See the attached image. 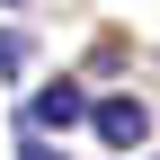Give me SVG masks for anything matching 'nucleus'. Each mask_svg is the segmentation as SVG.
Instances as JSON below:
<instances>
[{
  "mask_svg": "<svg viewBox=\"0 0 160 160\" xmlns=\"http://www.w3.org/2000/svg\"><path fill=\"white\" fill-rule=\"evenodd\" d=\"M89 133L116 142V151H133V142H151V116L133 107V98H98V107H89Z\"/></svg>",
  "mask_w": 160,
  "mask_h": 160,
  "instance_id": "nucleus-1",
  "label": "nucleus"
},
{
  "mask_svg": "<svg viewBox=\"0 0 160 160\" xmlns=\"http://www.w3.org/2000/svg\"><path fill=\"white\" fill-rule=\"evenodd\" d=\"M71 116H80V89H71V80H45V89L27 98V133H36V142H45V125H71Z\"/></svg>",
  "mask_w": 160,
  "mask_h": 160,
  "instance_id": "nucleus-2",
  "label": "nucleus"
},
{
  "mask_svg": "<svg viewBox=\"0 0 160 160\" xmlns=\"http://www.w3.org/2000/svg\"><path fill=\"white\" fill-rule=\"evenodd\" d=\"M27 53H36L27 36H0V71H27Z\"/></svg>",
  "mask_w": 160,
  "mask_h": 160,
  "instance_id": "nucleus-3",
  "label": "nucleus"
},
{
  "mask_svg": "<svg viewBox=\"0 0 160 160\" xmlns=\"http://www.w3.org/2000/svg\"><path fill=\"white\" fill-rule=\"evenodd\" d=\"M18 160H53V151H45V142H36V133H27V142H18Z\"/></svg>",
  "mask_w": 160,
  "mask_h": 160,
  "instance_id": "nucleus-4",
  "label": "nucleus"
},
{
  "mask_svg": "<svg viewBox=\"0 0 160 160\" xmlns=\"http://www.w3.org/2000/svg\"><path fill=\"white\" fill-rule=\"evenodd\" d=\"M0 9H27V0H0Z\"/></svg>",
  "mask_w": 160,
  "mask_h": 160,
  "instance_id": "nucleus-5",
  "label": "nucleus"
}]
</instances>
